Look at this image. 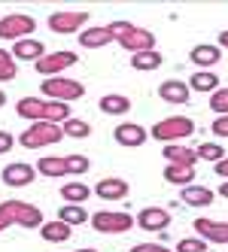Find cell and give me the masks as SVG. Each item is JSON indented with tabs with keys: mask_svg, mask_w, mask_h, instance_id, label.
I'll return each mask as SVG.
<instances>
[{
	"mask_svg": "<svg viewBox=\"0 0 228 252\" xmlns=\"http://www.w3.org/2000/svg\"><path fill=\"white\" fill-rule=\"evenodd\" d=\"M195 234L207 243H228V222L216 219H195Z\"/></svg>",
	"mask_w": 228,
	"mask_h": 252,
	"instance_id": "13",
	"label": "cell"
},
{
	"mask_svg": "<svg viewBox=\"0 0 228 252\" xmlns=\"http://www.w3.org/2000/svg\"><path fill=\"white\" fill-rule=\"evenodd\" d=\"M15 146V137L9 134V131H0V155H3V152H9Z\"/></svg>",
	"mask_w": 228,
	"mask_h": 252,
	"instance_id": "38",
	"label": "cell"
},
{
	"mask_svg": "<svg viewBox=\"0 0 228 252\" xmlns=\"http://www.w3.org/2000/svg\"><path fill=\"white\" fill-rule=\"evenodd\" d=\"M162 152H164V158H167V164L195 167V161H198V152H195V149H189V146H180V143H167Z\"/></svg>",
	"mask_w": 228,
	"mask_h": 252,
	"instance_id": "20",
	"label": "cell"
},
{
	"mask_svg": "<svg viewBox=\"0 0 228 252\" xmlns=\"http://www.w3.org/2000/svg\"><path fill=\"white\" fill-rule=\"evenodd\" d=\"M58 219L73 228V225H85V222L92 219V216L85 213V207H79V204H64V207L58 210Z\"/></svg>",
	"mask_w": 228,
	"mask_h": 252,
	"instance_id": "28",
	"label": "cell"
},
{
	"mask_svg": "<svg viewBox=\"0 0 228 252\" xmlns=\"http://www.w3.org/2000/svg\"><path fill=\"white\" fill-rule=\"evenodd\" d=\"M110 33H113V40H116L122 49L131 52V55L155 49V33L146 31V28H140V25H131V22H110Z\"/></svg>",
	"mask_w": 228,
	"mask_h": 252,
	"instance_id": "1",
	"label": "cell"
},
{
	"mask_svg": "<svg viewBox=\"0 0 228 252\" xmlns=\"http://www.w3.org/2000/svg\"><path fill=\"white\" fill-rule=\"evenodd\" d=\"M131 252H170L167 246H155V243H137L131 246Z\"/></svg>",
	"mask_w": 228,
	"mask_h": 252,
	"instance_id": "39",
	"label": "cell"
},
{
	"mask_svg": "<svg viewBox=\"0 0 228 252\" xmlns=\"http://www.w3.org/2000/svg\"><path fill=\"white\" fill-rule=\"evenodd\" d=\"M12 58L15 61H40V58H46V46L40 40H33V37L19 40L12 46Z\"/></svg>",
	"mask_w": 228,
	"mask_h": 252,
	"instance_id": "19",
	"label": "cell"
},
{
	"mask_svg": "<svg viewBox=\"0 0 228 252\" xmlns=\"http://www.w3.org/2000/svg\"><path fill=\"white\" fill-rule=\"evenodd\" d=\"M79 58H76V52H67V49H58V52H46V58L37 61V73H43L46 79L52 76H61L67 67H73Z\"/></svg>",
	"mask_w": 228,
	"mask_h": 252,
	"instance_id": "9",
	"label": "cell"
},
{
	"mask_svg": "<svg viewBox=\"0 0 228 252\" xmlns=\"http://www.w3.org/2000/svg\"><path fill=\"white\" fill-rule=\"evenodd\" d=\"M219 194H222V197H228V179H225V183L219 186Z\"/></svg>",
	"mask_w": 228,
	"mask_h": 252,
	"instance_id": "43",
	"label": "cell"
},
{
	"mask_svg": "<svg viewBox=\"0 0 228 252\" xmlns=\"http://www.w3.org/2000/svg\"><path fill=\"white\" fill-rule=\"evenodd\" d=\"M92 228L98 234H125L137 225V219L131 213H122V210H100V213H92Z\"/></svg>",
	"mask_w": 228,
	"mask_h": 252,
	"instance_id": "6",
	"label": "cell"
},
{
	"mask_svg": "<svg viewBox=\"0 0 228 252\" xmlns=\"http://www.w3.org/2000/svg\"><path fill=\"white\" fill-rule=\"evenodd\" d=\"M113 137H116L119 146H125V149H137V146H143V143H146V137H149V134H146L143 125H137V122H122V125H116Z\"/></svg>",
	"mask_w": 228,
	"mask_h": 252,
	"instance_id": "11",
	"label": "cell"
},
{
	"mask_svg": "<svg viewBox=\"0 0 228 252\" xmlns=\"http://www.w3.org/2000/svg\"><path fill=\"white\" fill-rule=\"evenodd\" d=\"M0 213H3L12 225L28 228V231L46 225L43 210H40V207H33V204H25V201H3V204H0Z\"/></svg>",
	"mask_w": 228,
	"mask_h": 252,
	"instance_id": "2",
	"label": "cell"
},
{
	"mask_svg": "<svg viewBox=\"0 0 228 252\" xmlns=\"http://www.w3.org/2000/svg\"><path fill=\"white\" fill-rule=\"evenodd\" d=\"M43 97L49 100H61V103H73L85 94V85L79 79H70V76H52V79H43L40 85Z\"/></svg>",
	"mask_w": 228,
	"mask_h": 252,
	"instance_id": "4",
	"label": "cell"
},
{
	"mask_svg": "<svg viewBox=\"0 0 228 252\" xmlns=\"http://www.w3.org/2000/svg\"><path fill=\"white\" fill-rule=\"evenodd\" d=\"M216 46H219V49H228V31L219 33V43H216Z\"/></svg>",
	"mask_w": 228,
	"mask_h": 252,
	"instance_id": "41",
	"label": "cell"
},
{
	"mask_svg": "<svg viewBox=\"0 0 228 252\" xmlns=\"http://www.w3.org/2000/svg\"><path fill=\"white\" fill-rule=\"evenodd\" d=\"M195 152H198L201 161H213V164H219V161L225 158V149L219 146V143H201Z\"/></svg>",
	"mask_w": 228,
	"mask_h": 252,
	"instance_id": "33",
	"label": "cell"
},
{
	"mask_svg": "<svg viewBox=\"0 0 228 252\" xmlns=\"http://www.w3.org/2000/svg\"><path fill=\"white\" fill-rule=\"evenodd\" d=\"M192 134H195V122L189 116H167V119L152 125V137L162 140V143H180Z\"/></svg>",
	"mask_w": 228,
	"mask_h": 252,
	"instance_id": "5",
	"label": "cell"
},
{
	"mask_svg": "<svg viewBox=\"0 0 228 252\" xmlns=\"http://www.w3.org/2000/svg\"><path fill=\"white\" fill-rule=\"evenodd\" d=\"M95 191L89 189V186H85V183H67L64 189H61V197H64V201L67 204H85V197H92Z\"/></svg>",
	"mask_w": 228,
	"mask_h": 252,
	"instance_id": "29",
	"label": "cell"
},
{
	"mask_svg": "<svg viewBox=\"0 0 228 252\" xmlns=\"http://www.w3.org/2000/svg\"><path fill=\"white\" fill-rule=\"evenodd\" d=\"M37 173H40V176H49V179L67 176V161H64V158H55V155H43V158L37 161Z\"/></svg>",
	"mask_w": 228,
	"mask_h": 252,
	"instance_id": "25",
	"label": "cell"
},
{
	"mask_svg": "<svg viewBox=\"0 0 228 252\" xmlns=\"http://www.w3.org/2000/svg\"><path fill=\"white\" fill-rule=\"evenodd\" d=\"M216 173L222 176V183H225V179H228V158H222L219 164H216Z\"/></svg>",
	"mask_w": 228,
	"mask_h": 252,
	"instance_id": "40",
	"label": "cell"
},
{
	"mask_svg": "<svg viewBox=\"0 0 228 252\" xmlns=\"http://www.w3.org/2000/svg\"><path fill=\"white\" fill-rule=\"evenodd\" d=\"M76 252H98V249H92V246H82V249H76Z\"/></svg>",
	"mask_w": 228,
	"mask_h": 252,
	"instance_id": "45",
	"label": "cell"
},
{
	"mask_svg": "<svg viewBox=\"0 0 228 252\" xmlns=\"http://www.w3.org/2000/svg\"><path fill=\"white\" fill-rule=\"evenodd\" d=\"M3 106H6V92L0 88V110H3Z\"/></svg>",
	"mask_w": 228,
	"mask_h": 252,
	"instance_id": "44",
	"label": "cell"
},
{
	"mask_svg": "<svg viewBox=\"0 0 228 252\" xmlns=\"http://www.w3.org/2000/svg\"><path fill=\"white\" fill-rule=\"evenodd\" d=\"M189 88H192V92H210V94H213L219 88V76L210 73V70H198V73H192Z\"/></svg>",
	"mask_w": 228,
	"mask_h": 252,
	"instance_id": "27",
	"label": "cell"
},
{
	"mask_svg": "<svg viewBox=\"0 0 228 252\" xmlns=\"http://www.w3.org/2000/svg\"><path fill=\"white\" fill-rule=\"evenodd\" d=\"M15 76H19V67H15L12 52L0 49V82H12Z\"/></svg>",
	"mask_w": 228,
	"mask_h": 252,
	"instance_id": "32",
	"label": "cell"
},
{
	"mask_svg": "<svg viewBox=\"0 0 228 252\" xmlns=\"http://www.w3.org/2000/svg\"><path fill=\"white\" fill-rule=\"evenodd\" d=\"M61 131H64V137H73V140H85L92 134V125L89 122H82V119H73L70 116L64 125H61Z\"/></svg>",
	"mask_w": 228,
	"mask_h": 252,
	"instance_id": "30",
	"label": "cell"
},
{
	"mask_svg": "<svg viewBox=\"0 0 228 252\" xmlns=\"http://www.w3.org/2000/svg\"><path fill=\"white\" fill-rule=\"evenodd\" d=\"M189 58H192V64H195L198 70H210V67H216L222 61V49L213 46V43H201V46H195L189 52Z\"/></svg>",
	"mask_w": 228,
	"mask_h": 252,
	"instance_id": "15",
	"label": "cell"
},
{
	"mask_svg": "<svg viewBox=\"0 0 228 252\" xmlns=\"http://www.w3.org/2000/svg\"><path fill=\"white\" fill-rule=\"evenodd\" d=\"M70 119V103H61V100H46V122H67Z\"/></svg>",
	"mask_w": 228,
	"mask_h": 252,
	"instance_id": "31",
	"label": "cell"
},
{
	"mask_svg": "<svg viewBox=\"0 0 228 252\" xmlns=\"http://www.w3.org/2000/svg\"><path fill=\"white\" fill-rule=\"evenodd\" d=\"M177 252H207V240H201V237H183L177 243Z\"/></svg>",
	"mask_w": 228,
	"mask_h": 252,
	"instance_id": "36",
	"label": "cell"
},
{
	"mask_svg": "<svg viewBox=\"0 0 228 252\" xmlns=\"http://www.w3.org/2000/svg\"><path fill=\"white\" fill-rule=\"evenodd\" d=\"M64 161H67V173H85V170L92 167V161L85 158V155H79V152L64 155Z\"/></svg>",
	"mask_w": 228,
	"mask_h": 252,
	"instance_id": "35",
	"label": "cell"
},
{
	"mask_svg": "<svg viewBox=\"0 0 228 252\" xmlns=\"http://www.w3.org/2000/svg\"><path fill=\"white\" fill-rule=\"evenodd\" d=\"M85 22H89V12L85 9H70V12H52L49 15V31L52 33H61V37H67V33H82Z\"/></svg>",
	"mask_w": 228,
	"mask_h": 252,
	"instance_id": "8",
	"label": "cell"
},
{
	"mask_svg": "<svg viewBox=\"0 0 228 252\" xmlns=\"http://www.w3.org/2000/svg\"><path fill=\"white\" fill-rule=\"evenodd\" d=\"M98 106H100V113H107V116H125L131 110V97H125V94H103Z\"/></svg>",
	"mask_w": 228,
	"mask_h": 252,
	"instance_id": "23",
	"label": "cell"
},
{
	"mask_svg": "<svg viewBox=\"0 0 228 252\" xmlns=\"http://www.w3.org/2000/svg\"><path fill=\"white\" fill-rule=\"evenodd\" d=\"M159 97H162L164 103H189L192 88H189V82H183V79H164V82L159 85Z\"/></svg>",
	"mask_w": 228,
	"mask_h": 252,
	"instance_id": "14",
	"label": "cell"
},
{
	"mask_svg": "<svg viewBox=\"0 0 228 252\" xmlns=\"http://www.w3.org/2000/svg\"><path fill=\"white\" fill-rule=\"evenodd\" d=\"M107 43H113V33H110V25H92L79 33V46L82 49H103Z\"/></svg>",
	"mask_w": 228,
	"mask_h": 252,
	"instance_id": "17",
	"label": "cell"
},
{
	"mask_svg": "<svg viewBox=\"0 0 228 252\" xmlns=\"http://www.w3.org/2000/svg\"><path fill=\"white\" fill-rule=\"evenodd\" d=\"M164 179H167L170 186H180V189H186V186H192V183H195V167L167 164V167H164Z\"/></svg>",
	"mask_w": 228,
	"mask_h": 252,
	"instance_id": "26",
	"label": "cell"
},
{
	"mask_svg": "<svg viewBox=\"0 0 228 252\" xmlns=\"http://www.w3.org/2000/svg\"><path fill=\"white\" fill-rule=\"evenodd\" d=\"M15 113L28 122H46V100L40 97H22L15 103Z\"/></svg>",
	"mask_w": 228,
	"mask_h": 252,
	"instance_id": "21",
	"label": "cell"
},
{
	"mask_svg": "<svg viewBox=\"0 0 228 252\" xmlns=\"http://www.w3.org/2000/svg\"><path fill=\"white\" fill-rule=\"evenodd\" d=\"M210 110L216 116H228V88H216L213 97H210Z\"/></svg>",
	"mask_w": 228,
	"mask_h": 252,
	"instance_id": "34",
	"label": "cell"
},
{
	"mask_svg": "<svg viewBox=\"0 0 228 252\" xmlns=\"http://www.w3.org/2000/svg\"><path fill=\"white\" fill-rule=\"evenodd\" d=\"M33 28H37V22L31 19V15L25 12H9L0 19V40H12V43H19V40H28Z\"/></svg>",
	"mask_w": 228,
	"mask_h": 252,
	"instance_id": "7",
	"label": "cell"
},
{
	"mask_svg": "<svg viewBox=\"0 0 228 252\" xmlns=\"http://www.w3.org/2000/svg\"><path fill=\"white\" fill-rule=\"evenodd\" d=\"M180 197H183V204H186V207H195V210H201V207H210V204L216 201V194L210 191L207 186H195V183H192V186H186V189L180 191Z\"/></svg>",
	"mask_w": 228,
	"mask_h": 252,
	"instance_id": "18",
	"label": "cell"
},
{
	"mask_svg": "<svg viewBox=\"0 0 228 252\" xmlns=\"http://www.w3.org/2000/svg\"><path fill=\"white\" fill-rule=\"evenodd\" d=\"M137 228H143V231H149V234H162V231H167V225H170V213L164 210V207H143L137 216Z\"/></svg>",
	"mask_w": 228,
	"mask_h": 252,
	"instance_id": "10",
	"label": "cell"
},
{
	"mask_svg": "<svg viewBox=\"0 0 228 252\" xmlns=\"http://www.w3.org/2000/svg\"><path fill=\"white\" fill-rule=\"evenodd\" d=\"M61 137H64L61 125H55V122H33L31 128L22 131L19 143L25 149H43V146H55Z\"/></svg>",
	"mask_w": 228,
	"mask_h": 252,
	"instance_id": "3",
	"label": "cell"
},
{
	"mask_svg": "<svg viewBox=\"0 0 228 252\" xmlns=\"http://www.w3.org/2000/svg\"><path fill=\"white\" fill-rule=\"evenodd\" d=\"M9 225H12V222H9V219H6V216H3V213H0V231H6V228H9Z\"/></svg>",
	"mask_w": 228,
	"mask_h": 252,
	"instance_id": "42",
	"label": "cell"
},
{
	"mask_svg": "<svg viewBox=\"0 0 228 252\" xmlns=\"http://www.w3.org/2000/svg\"><path fill=\"white\" fill-rule=\"evenodd\" d=\"M210 131L216 137H228V116H216V122L210 125Z\"/></svg>",
	"mask_w": 228,
	"mask_h": 252,
	"instance_id": "37",
	"label": "cell"
},
{
	"mask_svg": "<svg viewBox=\"0 0 228 252\" xmlns=\"http://www.w3.org/2000/svg\"><path fill=\"white\" fill-rule=\"evenodd\" d=\"M98 197H103V201H122V197H128V183L125 179H119V176H107V179H100V183L92 189Z\"/></svg>",
	"mask_w": 228,
	"mask_h": 252,
	"instance_id": "16",
	"label": "cell"
},
{
	"mask_svg": "<svg viewBox=\"0 0 228 252\" xmlns=\"http://www.w3.org/2000/svg\"><path fill=\"white\" fill-rule=\"evenodd\" d=\"M33 176H37V167L25 164V161H15V164L3 167V173H0L3 186H9V189H25V186H31Z\"/></svg>",
	"mask_w": 228,
	"mask_h": 252,
	"instance_id": "12",
	"label": "cell"
},
{
	"mask_svg": "<svg viewBox=\"0 0 228 252\" xmlns=\"http://www.w3.org/2000/svg\"><path fill=\"white\" fill-rule=\"evenodd\" d=\"M131 67L140 70V73H149V70H159L162 67V52L159 49H149V52H137L131 55Z\"/></svg>",
	"mask_w": 228,
	"mask_h": 252,
	"instance_id": "24",
	"label": "cell"
},
{
	"mask_svg": "<svg viewBox=\"0 0 228 252\" xmlns=\"http://www.w3.org/2000/svg\"><path fill=\"white\" fill-rule=\"evenodd\" d=\"M40 234H43L46 243H67L70 234H73V228H70L67 222H61V219H55V222H46L40 228Z\"/></svg>",
	"mask_w": 228,
	"mask_h": 252,
	"instance_id": "22",
	"label": "cell"
}]
</instances>
